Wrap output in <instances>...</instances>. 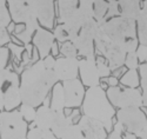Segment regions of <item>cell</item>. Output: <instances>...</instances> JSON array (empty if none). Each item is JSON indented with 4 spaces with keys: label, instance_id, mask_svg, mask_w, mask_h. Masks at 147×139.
I'll use <instances>...</instances> for the list:
<instances>
[{
    "label": "cell",
    "instance_id": "cell-1",
    "mask_svg": "<svg viewBox=\"0 0 147 139\" xmlns=\"http://www.w3.org/2000/svg\"><path fill=\"white\" fill-rule=\"evenodd\" d=\"M58 83L53 68H48L42 59L36 60L21 72L20 93L22 104L39 107L44 104L54 85Z\"/></svg>",
    "mask_w": 147,
    "mask_h": 139
},
{
    "label": "cell",
    "instance_id": "cell-2",
    "mask_svg": "<svg viewBox=\"0 0 147 139\" xmlns=\"http://www.w3.org/2000/svg\"><path fill=\"white\" fill-rule=\"evenodd\" d=\"M84 116H87L104 124L107 132L113 129V118L117 115L114 106L111 104L104 88L99 86L88 87L82 102Z\"/></svg>",
    "mask_w": 147,
    "mask_h": 139
},
{
    "label": "cell",
    "instance_id": "cell-3",
    "mask_svg": "<svg viewBox=\"0 0 147 139\" xmlns=\"http://www.w3.org/2000/svg\"><path fill=\"white\" fill-rule=\"evenodd\" d=\"M100 28L109 39L124 48L126 53L137 52L139 46L137 21L124 17H114L106 20Z\"/></svg>",
    "mask_w": 147,
    "mask_h": 139
},
{
    "label": "cell",
    "instance_id": "cell-4",
    "mask_svg": "<svg viewBox=\"0 0 147 139\" xmlns=\"http://www.w3.org/2000/svg\"><path fill=\"white\" fill-rule=\"evenodd\" d=\"M94 0H58L59 24H64L69 37L93 19Z\"/></svg>",
    "mask_w": 147,
    "mask_h": 139
},
{
    "label": "cell",
    "instance_id": "cell-5",
    "mask_svg": "<svg viewBox=\"0 0 147 139\" xmlns=\"http://www.w3.org/2000/svg\"><path fill=\"white\" fill-rule=\"evenodd\" d=\"M0 97L4 100L5 111L16 110L22 104L20 78L17 72L8 68L0 71Z\"/></svg>",
    "mask_w": 147,
    "mask_h": 139
},
{
    "label": "cell",
    "instance_id": "cell-6",
    "mask_svg": "<svg viewBox=\"0 0 147 139\" xmlns=\"http://www.w3.org/2000/svg\"><path fill=\"white\" fill-rule=\"evenodd\" d=\"M115 117L125 131L133 133L138 139H147V115L141 107L119 108Z\"/></svg>",
    "mask_w": 147,
    "mask_h": 139
},
{
    "label": "cell",
    "instance_id": "cell-7",
    "mask_svg": "<svg viewBox=\"0 0 147 139\" xmlns=\"http://www.w3.org/2000/svg\"><path fill=\"white\" fill-rule=\"evenodd\" d=\"M28 132V123L19 110L0 111V138L22 139Z\"/></svg>",
    "mask_w": 147,
    "mask_h": 139
},
{
    "label": "cell",
    "instance_id": "cell-8",
    "mask_svg": "<svg viewBox=\"0 0 147 139\" xmlns=\"http://www.w3.org/2000/svg\"><path fill=\"white\" fill-rule=\"evenodd\" d=\"M94 44H95V49L100 54H102V57L107 60L112 71H115L120 68L122 65H125V59L127 56L125 49L121 46H119L117 43L109 39L102 32L101 28H99V31L96 32Z\"/></svg>",
    "mask_w": 147,
    "mask_h": 139
},
{
    "label": "cell",
    "instance_id": "cell-9",
    "mask_svg": "<svg viewBox=\"0 0 147 139\" xmlns=\"http://www.w3.org/2000/svg\"><path fill=\"white\" fill-rule=\"evenodd\" d=\"M100 25L94 18L85 22L82 26L69 37V41L74 44L79 56L82 58L95 56V44L94 39L96 32L99 31Z\"/></svg>",
    "mask_w": 147,
    "mask_h": 139
},
{
    "label": "cell",
    "instance_id": "cell-10",
    "mask_svg": "<svg viewBox=\"0 0 147 139\" xmlns=\"http://www.w3.org/2000/svg\"><path fill=\"white\" fill-rule=\"evenodd\" d=\"M107 97L111 104L118 108L126 107H142V92L139 88L109 86L107 88Z\"/></svg>",
    "mask_w": 147,
    "mask_h": 139
},
{
    "label": "cell",
    "instance_id": "cell-11",
    "mask_svg": "<svg viewBox=\"0 0 147 139\" xmlns=\"http://www.w3.org/2000/svg\"><path fill=\"white\" fill-rule=\"evenodd\" d=\"M64 92H65V107L66 108H77L82 105L85 94V85L81 80L72 79L63 83Z\"/></svg>",
    "mask_w": 147,
    "mask_h": 139
},
{
    "label": "cell",
    "instance_id": "cell-12",
    "mask_svg": "<svg viewBox=\"0 0 147 139\" xmlns=\"http://www.w3.org/2000/svg\"><path fill=\"white\" fill-rule=\"evenodd\" d=\"M79 74L81 83L87 87H94L100 85V74L96 66V58L86 57L79 60Z\"/></svg>",
    "mask_w": 147,
    "mask_h": 139
},
{
    "label": "cell",
    "instance_id": "cell-13",
    "mask_svg": "<svg viewBox=\"0 0 147 139\" xmlns=\"http://www.w3.org/2000/svg\"><path fill=\"white\" fill-rule=\"evenodd\" d=\"M53 71L57 75L58 81H67L77 79L79 74V59L60 57L55 59Z\"/></svg>",
    "mask_w": 147,
    "mask_h": 139
},
{
    "label": "cell",
    "instance_id": "cell-14",
    "mask_svg": "<svg viewBox=\"0 0 147 139\" xmlns=\"http://www.w3.org/2000/svg\"><path fill=\"white\" fill-rule=\"evenodd\" d=\"M39 24L45 28H52L54 24V0H28Z\"/></svg>",
    "mask_w": 147,
    "mask_h": 139
},
{
    "label": "cell",
    "instance_id": "cell-15",
    "mask_svg": "<svg viewBox=\"0 0 147 139\" xmlns=\"http://www.w3.org/2000/svg\"><path fill=\"white\" fill-rule=\"evenodd\" d=\"M11 18L17 24L25 25L31 19L36 18L28 0H6Z\"/></svg>",
    "mask_w": 147,
    "mask_h": 139
},
{
    "label": "cell",
    "instance_id": "cell-16",
    "mask_svg": "<svg viewBox=\"0 0 147 139\" xmlns=\"http://www.w3.org/2000/svg\"><path fill=\"white\" fill-rule=\"evenodd\" d=\"M33 45L38 49L40 59H45L51 54L52 47L55 44V37L47 28L39 27L33 35Z\"/></svg>",
    "mask_w": 147,
    "mask_h": 139
},
{
    "label": "cell",
    "instance_id": "cell-17",
    "mask_svg": "<svg viewBox=\"0 0 147 139\" xmlns=\"http://www.w3.org/2000/svg\"><path fill=\"white\" fill-rule=\"evenodd\" d=\"M78 125L82 130L86 139H107V130L102 123L87 116L79 118Z\"/></svg>",
    "mask_w": 147,
    "mask_h": 139
},
{
    "label": "cell",
    "instance_id": "cell-18",
    "mask_svg": "<svg viewBox=\"0 0 147 139\" xmlns=\"http://www.w3.org/2000/svg\"><path fill=\"white\" fill-rule=\"evenodd\" d=\"M55 113L57 111H54L51 106L48 105H41L36 110V115H35V119L34 121L31 124L32 126H36L41 130H51L52 125L55 118Z\"/></svg>",
    "mask_w": 147,
    "mask_h": 139
},
{
    "label": "cell",
    "instance_id": "cell-19",
    "mask_svg": "<svg viewBox=\"0 0 147 139\" xmlns=\"http://www.w3.org/2000/svg\"><path fill=\"white\" fill-rule=\"evenodd\" d=\"M74 117H78V111H73L71 116H66L64 111H58L55 113V118H54L51 130L58 139L63 138L64 134L69 129V126L73 125V119H74Z\"/></svg>",
    "mask_w": 147,
    "mask_h": 139
},
{
    "label": "cell",
    "instance_id": "cell-20",
    "mask_svg": "<svg viewBox=\"0 0 147 139\" xmlns=\"http://www.w3.org/2000/svg\"><path fill=\"white\" fill-rule=\"evenodd\" d=\"M119 5V17H124L127 19H132L137 21L140 12H141V5L140 0H118Z\"/></svg>",
    "mask_w": 147,
    "mask_h": 139
},
{
    "label": "cell",
    "instance_id": "cell-21",
    "mask_svg": "<svg viewBox=\"0 0 147 139\" xmlns=\"http://www.w3.org/2000/svg\"><path fill=\"white\" fill-rule=\"evenodd\" d=\"M54 111H64L65 107V92H64V86L60 83H57L53 87L52 91V99H51V105Z\"/></svg>",
    "mask_w": 147,
    "mask_h": 139
},
{
    "label": "cell",
    "instance_id": "cell-22",
    "mask_svg": "<svg viewBox=\"0 0 147 139\" xmlns=\"http://www.w3.org/2000/svg\"><path fill=\"white\" fill-rule=\"evenodd\" d=\"M108 1L107 0H94L93 4V17L94 19L101 25L106 21V14L108 11Z\"/></svg>",
    "mask_w": 147,
    "mask_h": 139
},
{
    "label": "cell",
    "instance_id": "cell-23",
    "mask_svg": "<svg viewBox=\"0 0 147 139\" xmlns=\"http://www.w3.org/2000/svg\"><path fill=\"white\" fill-rule=\"evenodd\" d=\"M120 84L125 87H133V88H138L140 85V75L138 70H128L124 75L120 78Z\"/></svg>",
    "mask_w": 147,
    "mask_h": 139
},
{
    "label": "cell",
    "instance_id": "cell-24",
    "mask_svg": "<svg viewBox=\"0 0 147 139\" xmlns=\"http://www.w3.org/2000/svg\"><path fill=\"white\" fill-rule=\"evenodd\" d=\"M137 33L140 45L147 46V14H145L142 11L137 20Z\"/></svg>",
    "mask_w": 147,
    "mask_h": 139
},
{
    "label": "cell",
    "instance_id": "cell-25",
    "mask_svg": "<svg viewBox=\"0 0 147 139\" xmlns=\"http://www.w3.org/2000/svg\"><path fill=\"white\" fill-rule=\"evenodd\" d=\"M11 14L6 6V0H0V30L6 28L11 24Z\"/></svg>",
    "mask_w": 147,
    "mask_h": 139
},
{
    "label": "cell",
    "instance_id": "cell-26",
    "mask_svg": "<svg viewBox=\"0 0 147 139\" xmlns=\"http://www.w3.org/2000/svg\"><path fill=\"white\" fill-rule=\"evenodd\" d=\"M60 53L63 54V57H66V58H77L79 56L77 47L69 40L60 45Z\"/></svg>",
    "mask_w": 147,
    "mask_h": 139
},
{
    "label": "cell",
    "instance_id": "cell-27",
    "mask_svg": "<svg viewBox=\"0 0 147 139\" xmlns=\"http://www.w3.org/2000/svg\"><path fill=\"white\" fill-rule=\"evenodd\" d=\"M61 139H86V137L78 124H73L69 126V129Z\"/></svg>",
    "mask_w": 147,
    "mask_h": 139
},
{
    "label": "cell",
    "instance_id": "cell-28",
    "mask_svg": "<svg viewBox=\"0 0 147 139\" xmlns=\"http://www.w3.org/2000/svg\"><path fill=\"white\" fill-rule=\"evenodd\" d=\"M53 34L55 37V40H58L61 44L69 40V33H68V31H67V28H66V26L64 24L57 25V26L54 27Z\"/></svg>",
    "mask_w": 147,
    "mask_h": 139
},
{
    "label": "cell",
    "instance_id": "cell-29",
    "mask_svg": "<svg viewBox=\"0 0 147 139\" xmlns=\"http://www.w3.org/2000/svg\"><path fill=\"white\" fill-rule=\"evenodd\" d=\"M20 113L22 115L24 119H25L27 123H33L34 119H35V115H36V110L35 107L31 106V105H27V104H21L20 105V108H19Z\"/></svg>",
    "mask_w": 147,
    "mask_h": 139
},
{
    "label": "cell",
    "instance_id": "cell-30",
    "mask_svg": "<svg viewBox=\"0 0 147 139\" xmlns=\"http://www.w3.org/2000/svg\"><path fill=\"white\" fill-rule=\"evenodd\" d=\"M96 66H98V71H99V74L101 78H108L112 73V70L109 67L108 64H106L105 60L102 58H96Z\"/></svg>",
    "mask_w": 147,
    "mask_h": 139
},
{
    "label": "cell",
    "instance_id": "cell-31",
    "mask_svg": "<svg viewBox=\"0 0 147 139\" xmlns=\"http://www.w3.org/2000/svg\"><path fill=\"white\" fill-rule=\"evenodd\" d=\"M140 65L139 58L137 56V52H132V53H127L126 59H125V66L128 70H138Z\"/></svg>",
    "mask_w": 147,
    "mask_h": 139
},
{
    "label": "cell",
    "instance_id": "cell-32",
    "mask_svg": "<svg viewBox=\"0 0 147 139\" xmlns=\"http://www.w3.org/2000/svg\"><path fill=\"white\" fill-rule=\"evenodd\" d=\"M125 132V129L119 121H115V124L113 125L112 131L109 132V134L107 136V139H124L122 134Z\"/></svg>",
    "mask_w": 147,
    "mask_h": 139
},
{
    "label": "cell",
    "instance_id": "cell-33",
    "mask_svg": "<svg viewBox=\"0 0 147 139\" xmlns=\"http://www.w3.org/2000/svg\"><path fill=\"white\" fill-rule=\"evenodd\" d=\"M8 49L12 52V54L14 56V58L18 61H21L22 54H24V52H25V46H20V45L13 44V43H9L8 44Z\"/></svg>",
    "mask_w": 147,
    "mask_h": 139
},
{
    "label": "cell",
    "instance_id": "cell-34",
    "mask_svg": "<svg viewBox=\"0 0 147 139\" xmlns=\"http://www.w3.org/2000/svg\"><path fill=\"white\" fill-rule=\"evenodd\" d=\"M119 5H118V0L115 1H109L108 4V11L106 14V20L114 18V17H119Z\"/></svg>",
    "mask_w": 147,
    "mask_h": 139
},
{
    "label": "cell",
    "instance_id": "cell-35",
    "mask_svg": "<svg viewBox=\"0 0 147 139\" xmlns=\"http://www.w3.org/2000/svg\"><path fill=\"white\" fill-rule=\"evenodd\" d=\"M8 57H9V49L8 47H0V71L5 70L6 65L8 62Z\"/></svg>",
    "mask_w": 147,
    "mask_h": 139
},
{
    "label": "cell",
    "instance_id": "cell-36",
    "mask_svg": "<svg viewBox=\"0 0 147 139\" xmlns=\"http://www.w3.org/2000/svg\"><path fill=\"white\" fill-rule=\"evenodd\" d=\"M42 136H44V130L36 127V126H32L31 125L30 129H28L26 138L27 139H42Z\"/></svg>",
    "mask_w": 147,
    "mask_h": 139
},
{
    "label": "cell",
    "instance_id": "cell-37",
    "mask_svg": "<svg viewBox=\"0 0 147 139\" xmlns=\"http://www.w3.org/2000/svg\"><path fill=\"white\" fill-rule=\"evenodd\" d=\"M11 43V35L6 28L0 30V47L5 46L6 44Z\"/></svg>",
    "mask_w": 147,
    "mask_h": 139
},
{
    "label": "cell",
    "instance_id": "cell-38",
    "mask_svg": "<svg viewBox=\"0 0 147 139\" xmlns=\"http://www.w3.org/2000/svg\"><path fill=\"white\" fill-rule=\"evenodd\" d=\"M44 62H45V65L48 67V68H53L54 67V64H55V59L52 54H50L48 57H46L45 59H42Z\"/></svg>",
    "mask_w": 147,
    "mask_h": 139
},
{
    "label": "cell",
    "instance_id": "cell-39",
    "mask_svg": "<svg viewBox=\"0 0 147 139\" xmlns=\"http://www.w3.org/2000/svg\"><path fill=\"white\" fill-rule=\"evenodd\" d=\"M42 139H58V138H57L55 134L52 132V130H45V131H44Z\"/></svg>",
    "mask_w": 147,
    "mask_h": 139
},
{
    "label": "cell",
    "instance_id": "cell-40",
    "mask_svg": "<svg viewBox=\"0 0 147 139\" xmlns=\"http://www.w3.org/2000/svg\"><path fill=\"white\" fill-rule=\"evenodd\" d=\"M107 84H108L109 86H118L119 81H118V79H117L115 77H108V78H107Z\"/></svg>",
    "mask_w": 147,
    "mask_h": 139
},
{
    "label": "cell",
    "instance_id": "cell-41",
    "mask_svg": "<svg viewBox=\"0 0 147 139\" xmlns=\"http://www.w3.org/2000/svg\"><path fill=\"white\" fill-rule=\"evenodd\" d=\"M122 138H124V139H138L133 133H129V132H127V131L124 132V134H122Z\"/></svg>",
    "mask_w": 147,
    "mask_h": 139
},
{
    "label": "cell",
    "instance_id": "cell-42",
    "mask_svg": "<svg viewBox=\"0 0 147 139\" xmlns=\"http://www.w3.org/2000/svg\"><path fill=\"white\" fill-rule=\"evenodd\" d=\"M4 110H5V104H4L3 98L0 97V111H4Z\"/></svg>",
    "mask_w": 147,
    "mask_h": 139
},
{
    "label": "cell",
    "instance_id": "cell-43",
    "mask_svg": "<svg viewBox=\"0 0 147 139\" xmlns=\"http://www.w3.org/2000/svg\"><path fill=\"white\" fill-rule=\"evenodd\" d=\"M52 51H53V54H52V56H55V54L58 53V49H57V45H55V44H54L53 47H52Z\"/></svg>",
    "mask_w": 147,
    "mask_h": 139
},
{
    "label": "cell",
    "instance_id": "cell-44",
    "mask_svg": "<svg viewBox=\"0 0 147 139\" xmlns=\"http://www.w3.org/2000/svg\"><path fill=\"white\" fill-rule=\"evenodd\" d=\"M144 62H145V64H147V56H146V58H145V61H144Z\"/></svg>",
    "mask_w": 147,
    "mask_h": 139
},
{
    "label": "cell",
    "instance_id": "cell-45",
    "mask_svg": "<svg viewBox=\"0 0 147 139\" xmlns=\"http://www.w3.org/2000/svg\"><path fill=\"white\" fill-rule=\"evenodd\" d=\"M107 1L109 3V1H115V0H107Z\"/></svg>",
    "mask_w": 147,
    "mask_h": 139
},
{
    "label": "cell",
    "instance_id": "cell-46",
    "mask_svg": "<svg viewBox=\"0 0 147 139\" xmlns=\"http://www.w3.org/2000/svg\"><path fill=\"white\" fill-rule=\"evenodd\" d=\"M146 115H147V107H146Z\"/></svg>",
    "mask_w": 147,
    "mask_h": 139
},
{
    "label": "cell",
    "instance_id": "cell-47",
    "mask_svg": "<svg viewBox=\"0 0 147 139\" xmlns=\"http://www.w3.org/2000/svg\"><path fill=\"white\" fill-rule=\"evenodd\" d=\"M22 139H27V138H22Z\"/></svg>",
    "mask_w": 147,
    "mask_h": 139
}]
</instances>
